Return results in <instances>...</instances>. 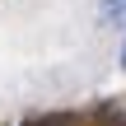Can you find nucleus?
I'll return each mask as SVG.
<instances>
[{
	"label": "nucleus",
	"mask_w": 126,
	"mask_h": 126,
	"mask_svg": "<svg viewBox=\"0 0 126 126\" xmlns=\"http://www.w3.org/2000/svg\"><path fill=\"white\" fill-rule=\"evenodd\" d=\"M23 126H70V122H56V117H51V122H23Z\"/></svg>",
	"instance_id": "nucleus-2"
},
{
	"label": "nucleus",
	"mask_w": 126,
	"mask_h": 126,
	"mask_svg": "<svg viewBox=\"0 0 126 126\" xmlns=\"http://www.w3.org/2000/svg\"><path fill=\"white\" fill-rule=\"evenodd\" d=\"M103 19H126V0H103Z\"/></svg>",
	"instance_id": "nucleus-1"
},
{
	"label": "nucleus",
	"mask_w": 126,
	"mask_h": 126,
	"mask_svg": "<svg viewBox=\"0 0 126 126\" xmlns=\"http://www.w3.org/2000/svg\"><path fill=\"white\" fill-rule=\"evenodd\" d=\"M122 70H126V47H122Z\"/></svg>",
	"instance_id": "nucleus-3"
}]
</instances>
